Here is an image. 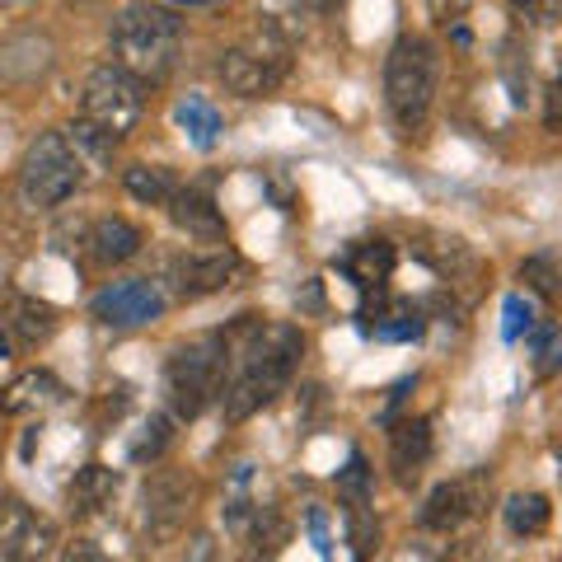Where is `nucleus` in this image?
I'll use <instances>...</instances> for the list:
<instances>
[{"instance_id": "16", "label": "nucleus", "mask_w": 562, "mask_h": 562, "mask_svg": "<svg viewBox=\"0 0 562 562\" xmlns=\"http://www.w3.org/2000/svg\"><path fill=\"white\" fill-rule=\"evenodd\" d=\"M140 244H146V235H140L127 216H99L90 225V249H94V258L99 262H113V268H117V262H127V258H136Z\"/></svg>"}, {"instance_id": "33", "label": "nucleus", "mask_w": 562, "mask_h": 562, "mask_svg": "<svg viewBox=\"0 0 562 562\" xmlns=\"http://www.w3.org/2000/svg\"><path fill=\"white\" fill-rule=\"evenodd\" d=\"M520 328H530V305H520V295L506 301V338H520Z\"/></svg>"}, {"instance_id": "2", "label": "nucleus", "mask_w": 562, "mask_h": 562, "mask_svg": "<svg viewBox=\"0 0 562 562\" xmlns=\"http://www.w3.org/2000/svg\"><path fill=\"white\" fill-rule=\"evenodd\" d=\"M109 47H113V66H122L127 76H136L140 85L165 80L173 66H179L183 52V20L169 5H150V0H136L113 20L109 29Z\"/></svg>"}, {"instance_id": "4", "label": "nucleus", "mask_w": 562, "mask_h": 562, "mask_svg": "<svg viewBox=\"0 0 562 562\" xmlns=\"http://www.w3.org/2000/svg\"><path fill=\"white\" fill-rule=\"evenodd\" d=\"M225 357H231V342L221 333H202L183 347H173V357L165 366V390L173 413L183 422L198 417L211 398L221 394V380H225Z\"/></svg>"}, {"instance_id": "21", "label": "nucleus", "mask_w": 562, "mask_h": 562, "mask_svg": "<svg viewBox=\"0 0 562 562\" xmlns=\"http://www.w3.org/2000/svg\"><path fill=\"white\" fill-rule=\"evenodd\" d=\"M173 122H179L183 136H192V146H202V150H211L221 136V113L211 109L202 94H188V99L173 103Z\"/></svg>"}, {"instance_id": "19", "label": "nucleus", "mask_w": 562, "mask_h": 562, "mask_svg": "<svg viewBox=\"0 0 562 562\" xmlns=\"http://www.w3.org/2000/svg\"><path fill=\"white\" fill-rule=\"evenodd\" d=\"M502 520H506V530H512L516 539H539L543 530H549V520H553V506H549L543 492H516V497H506Z\"/></svg>"}, {"instance_id": "18", "label": "nucleus", "mask_w": 562, "mask_h": 562, "mask_svg": "<svg viewBox=\"0 0 562 562\" xmlns=\"http://www.w3.org/2000/svg\"><path fill=\"white\" fill-rule=\"evenodd\" d=\"M394 244L390 239H361V244H351V254H347V277L357 281L361 291H371V286H384L394 272Z\"/></svg>"}, {"instance_id": "29", "label": "nucleus", "mask_w": 562, "mask_h": 562, "mask_svg": "<svg viewBox=\"0 0 562 562\" xmlns=\"http://www.w3.org/2000/svg\"><path fill=\"white\" fill-rule=\"evenodd\" d=\"M520 277L530 281V286L539 291V295H553L558 291V272H553V258H525V268H520Z\"/></svg>"}, {"instance_id": "32", "label": "nucleus", "mask_w": 562, "mask_h": 562, "mask_svg": "<svg viewBox=\"0 0 562 562\" xmlns=\"http://www.w3.org/2000/svg\"><path fill=\"white\" fill-rule=\"evenodd\" d=\"M427 10H431V20H436V24H446V29H450V24H460L464 14L473 10V0H427Z\"/></svg>"}, {"instance_id": "15", "label": "nucleus", "mask_w": 562, "mask_h": 562, "mask_svg": "<svg viewBox=\"0 0 562 562\" xmlns=\"http://www.w3.org/2000/svg\"><path fill=\"white\" fill-rule=\"evenodd\" d=\"M173 221H179V231H188V239H202V244H225V225H221V211L211 206V198L192 188H179L173 192Z\"/></svg>"}, {"instance_id": "7", "label": "nucleus", "mask_w": 562, "mask_h": 562, "mask_svg": "<svg viewBox=\"0 0 562 562\" xmlns=\"http://www.w3.org/2000/svg\"><path fill=\"white\" fill-rule=\"evenodd\" d=\"M140 113H146V85L136 76H127L122 66H94L90 76H85V90H80V117L99 127L103 136H132Z\"/></svg>"}, {"instance_id": "27", "label": "nucleus", "mask_w": 562, "mask_h": 562, "mask_svg": "<svg viewBox=\"0 0 562 562\" xmlns=\"http://www.w3.org/2000/svg\"><path fill=\"white\" fill-rule=\"evenodd\" d=\"M512 14L525 29H553L562 20V0H512Z\"/></svg>"}, {"instance_id": "30", "label": "nucleus", "mask_w": 562, "mask_h": 562, "mask_svg": "<svg viewBox=\"0 0 562 562\" xmlns=\"http://www.w3.org/2000/svg\"><path fill=\"white\" fill-rule=\"evenodd\" d=\"M165 446H169V422H165V417H150V422H146V441L132 450V460H155V454H160Z\"/></svg>"}, {"instance_id": "9", "label": "nucleus", "mask_w": 562, "mask_h": 562, "mask_svg": "<svg viewBox=\"0 0 562 562\" xmlns=\"http://www.w3.org/2000/svg\"><path fill=\"white\" fill-rule=\"evenodd\" d=\"M57 549V530L29 502L0 497V558L5 562H43Z\"/></svg>"}, {"instance_id": "35", "label": "nucleus", "mask_w": 562, "mask_h": 562, "mask_svg": "<svg viewBox=\"0 0 562 562\" xmlns=\"http://www.w3.org/2000/svg\"><path fill=\"white\" fill-rule=\"evenodd\" d=\"M169 5H221V0H169Z\"/></svg>"}, {"instance_id": "1", "label": "nucleus", "mask_w": 562, "mask_h": 562, "mask_svg": "<svg viewBox=\"0 0 562 562\" xmlns=\"http://www.w3.org/2000/svg\"><path fill=\"white\" fill-rule=\"evenodd\" d=\"M301 351H305L301 328H291V324L254 328L249 342H244L235 357L231 384H225V417L244 422V417L268 408L277 394H286L295 366H301Z\"/></svg>"}, {"instance_id": "38", "label": "nucleus", "mask_w": 562, "mask_h": 562, "mask_svg": "<svg viewBox=\"0 0 562 562\" xmlns=\"http://www.w3.org/2000/svg\"><path fill=\"white\" fill-rule=\"evenodd\" d=\"M85 5H103V0H85Z\"/></svg>"}, {"instance_id": "6", "label": "nucleus", "mask_w": 562, "mask_h": 562, "mask_svg": "<svg viewBox=\"0 0 562 562\" xmlns=\"http://www.w3.org/2000/svg\"><path fill=\"white\" fill-rule=\"evenodd\" d=\"M221 85L239 99H262L272 94L291 70V38L281 33L277 20H262L249 43L221 52Z\"/></svg>"}, {"instance_id": "36", "label": "nucleus", "mask_w": 562, "mask_h": 562, "mask_svg": "<svg viewBox=\"0 0 562 562\" xmlns=\"http://www.w3.org/2000/svg\"><path fill=\"white\" fill-rule=\"evenodd\" d=\"M310 5H314V10H333V5H338V0H310Z\"/></svg>"}, {"instance_id": "5", "label": "nucleus", "mask_w": 562, "mask_h": 562, "mask_svg": "<svg viewBox=\"0 0 562 562\" xmlns=\"http://www.w3.org/2000/svg\"><path fill=\"white\" fill-rule=\"evenodd\" d=\"M85 188V165L80 155L70 150L66 132H43L33 146L24 150L20 165V202L29 211H52L70 202Z\"/></svg>"}, {"instance_id": "22", "label": "nucleus", "mask_w": 562, "mask_h": 562, "mask_svg": "<svg viewBox=\"0 0 562 562\" xmlns=\"http://www.w3.org/2000/svg\"><path fill=\"white\" fill-rule=\"evenodd\" d=\"M122 183H127L132 198L146 202V206H165V202H173V192H179L173 173L160 169V165H132L127 173H122Z\"/></svg>"}, {"instance_id": "23", "label": "nucleus", "mask_w": 562, "mask_h": 562, "mask_svg": "<svg viewBox=\"0 0 562 562\" xmlns=\"http://www.w3.org/2000/svg\"><path fill=\"white\" fill-rule=\"evenodd\" d=\"M14 333H20L24 342H47L52 333H57V310H52L47 301H33V295H24L20 305H14Z\"/></svg>"}, {"instance_id": "28", "label": "nucleus", "mask_w": 562, "mask_h": 562, "mask_svg": "<svg viewBox=\"0 0 562 562\" xmlns=\"http://www.w3.org/2000/svg\"><path fill=\"white\" fill-rule=\"evenodd\" d=\"M338 492H342V497H347L351 506H366V502H371V469H366L361 454H351L347 473L338 479Z\"/></svg>"}, {"instance_id": "14", "label": "nucleus", "mask_w": 562, "mask_h": 562, "mask_svg": "<svg viewBox=\"0 0 562 562\" xmlns=\"http://www.w3.org/2000/svg\"><path fill=\"white\" fill-rule=\"evenodd\" d=\"M66 398V384L52 375V371H29L10 384L5 394H0V408L5 413H47L57 408V403Z\"/></svg>"}, {"instance_id": "17", "label": "nucleus", "mask_w": 562, "mask_h": 562, "mask_svg": "<svg viewBox=\"0 0 562 562\" xmlns=\"http://www.w3.org/2000/svg\"><path fill=\"white\" fill-rule=\"evenodd\" d=\"M117 487H122V473L117 469H109V464H85L76 479H70V512H76V516L103 512V506L117 497Z\"/></svg>"}, {"instance_id": "12", "label": "nucleus", "mask_w": 562, "mask_h": 562, "mask_svg": "<svg viewBox=\"0 0 562 562\" xmlns=\"http://www.w3.org/2000/svg\"><path fill=\"white\" fill-rule=\"evenodd\" d=\"M52 57H57V47L47 33H14L0 43V85H20V90L38 85L52 70Z\"/></svg>"}, {"instance_id": "13", "label": "nucleus", "mask_w": 562, "mask_h": 562, "mask_svg": "<svg viewBox=\"0 0 562 562\" xmlns=\"http://www.w3.org/2000/svg\"><path fill=\"white\" fill-rule=\"evenodd\" d=\"M431 460V422L427 417H413V422H398L390 431V469L403 487H413V479Z\"/></svg>"}, {"instance_id": "3", "label": "nucleus", "mask_w": 562, "mask_h": 562, "mask_svg": "<svg viewBox=\"0 0 562 562\" xmlns=\"http://www.w3.org/2000/svg\"><path fill=\"white\" fill-rule=\"evenodd\" d=\"M436 85H441V52L422 33H403L384 57V103L403 132H417L436 103Z\"/></svg>"}, {"instance_id": "37", "label": "nucleus", "mask_w": 562, "mask_h": 562, "mask_svg": "<svg viewBox=\"0 0 562 562\" xmlns=\"http://www.w3.org/2000/svg\"><path fill=\"white\" fill-rule=\"evenodd\" d=\"M5 351H10V342H5V333H0V357H5Z\"/></svg>"}, {"instance_id": "11", "label": "nucleus", "mask_w": 562, "mask_h": 562, "mask_svg": "<svg viewBox=\"0 0 562 562\" xmlns=\"http://www.w3.org/2000/svg\"><path fill=\"white\" fill-rule=\"evenodd\" d=\"M173 277H179V295L183 301H202V295H216L225 286H235L244 277V258L231 249V244H211V249H198L173 262Z\"/></svg>"}, {"instance_id": "10", "label": "nucleus", "mask_w": 562, "mask_h": 562, "mask_svg": "<svg viewBox=\"0 0 562 562\" xmlns=\"http://www.w3.org/2000/svg\"><path fill=\"white\" fill-rule=\"evenodd\" d=\"M487 502V469H473L464 479H450L441 487H431V497L422 502V530L450 535L460 530L464 520H473Z\"/></svg>"}, {"instance_id": "26", "label": "nucleus", "mask_w": 562, "mask_h": 562, "mask_svg": "<svg viewBox=\"0 0 562 562\" xmlns=\"http://www.w3.org/2000/svg\"><path fill=\"white\" fill-rule=\"evenodd\" d=\"M380 549V525L366 506H351V558L371 562V553Z\"/></svg>"}, {"instance_id": "8", "label": "nucleus", "mask_w": 562, "mask_h": 562, "mask_svg": "<svg viewBox=\"0 0 562 562\" xmlns=\"http://www.w3.org/2000/svg\"><path fill=\"white\" fill-rule=\"evenodd\" d=\"M165 310H169V295L160 291V281H150V277H122L94 295V319L109 328L155 324Z\"/></svg>"}, {"instance_id": "24", "label": "nucleus", "mask_w": 562, "mask_h": 562, "mask_svg": "<svg viewBox=\"0 0 562 562\" xmlns=\"http://www.w3.org/2000/svg\"><path fill=\"white\" fill-rule=\"evenodd\" d=\"M66 140H70V150L80 155V165H85V169H90V165H103V160H113V146H117L113 136H103V132L90 127L85 117L70 122V127H66Z\"/></svg>"}, {"instance_id": "34", "label": "nucleus", "mask_w": 562, "mask_h": 562, "mask_svg": "<svg viewBox=\"0 0 562 562\" xmlns=\"http://www.w3.org/2000/svg\"><path fill=\"white\" fill-rule=\"evenodd\" d=\"M61 562H109V558H103L90 539H76V543H66L61 549Z\"/></svg>"}, {"instance_id": "31", "label": "nucleus", "mask_w": 562, "mask_h": 562, "mask_svg": "<svg viewBox=\"0 0 562 562\" xmlns=\"http://www.w3.org/2000/svg\"><path fill=\"white\" fill-rule=\"evenodd\" d=\"M535 357H539V371L549 375V371H553V361H558V324L543 319V324L535 328Z\"/></svg>"}, {"instance_id": "20", "label": "nucleus", "mask_w": 562, "mask_h": 562, "mask_svg": "<svg viewBox=\"0 0 562 562\" xmlns=\"http://www.w3.org/2000/svg\"><path fill=\"white\" fill-rule=\"evenodd\" d=\"M183 506H188V492H183V483H173V479H160V483H155V487L146 492L150 535H155V539H169V535L183 525Z\"/></svg>"}, {"instance_id": "25", "label": "nucleus", "mask_w": 562, "mask_h": 562, "mask_svg": "<svg viewBox=\"0 0 562 562\" xmlns=\"http://www.w3.org/2000/svg\"><path fill=\"white\" fill-rule=\"evenodd\" d=\"M422 328H427V319H422L413 305H398L390 314H380L375 338H384V342H413V338H422Z\"/></svg>"}]
</instances>
